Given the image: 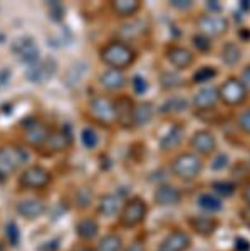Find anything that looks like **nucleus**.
Wrapping results in <instances>:
<instances>
[{"label": "nucleus", "mask_w": 250, "mask_h": 251, "mask_svg": "<svg viewBox=\"0 0 250 251\" xmlns=\"http://www.w3.org/2000/svg\"><path fill=\"white\" fill-rule=\"evenodd\" d=\"M126 251H146V248H144V245L141 241H133L126 248Z\"/></svg>", "instance_id": "43"}, {"label": "nucleus", "mask_w": 250, "mask_h": 251, "mask_svg": "<svg viewBox=\"0 0 250 251\" xmlns=\"http://www.w3.org/2000/svg\"><path fill=\"white\" fill-rule=\"evenodd\" d=\"M15 209L26 220H35V218H39L40 214L46 211V204L40 200H22L17 203Z\"/></svg>", "instance_id": "18"}, {"label": "nucleus", "mask_w": 250, "mask_h": 251, "mask_svg": "<svg viewBox=\"0 0 250 251\" xmlns=\"http://www.w3.org/2000/svg\"><path fill=\"white\" fill-rule=\"evenodd\" d=\"M116 107V123H119L123 127H131L133 126V112H135V104L130 97H119L114 100Z\"/></svg>", "instance_id": "15"}, {"label": "nucleus", "mask_w": 250, "mask_h": 251, "mask_svg": "<svg viewBox=\"0 0 250 251\" xmlns=\"http://www.w3.org/2000/svg\"><path fill=\"white\" fill-rule=\"evenodd\" d=\"M135 91L139 92V94L146 91V82H144L143 77H135Z\"/></svg>", "instance_id": "41"}, {"label": "nucleus", "mask_w": 250, "mask_h": 251, "mask_svg": "<svg viewBox=\"0 0 250 251\" xmlns=\"http://www.w3.org/2000/svg\"><path fill=\"white\" fill-rule=\"evenodd\" d=\"M192 240L185 231L181 229H175L161 241V245L158 246V251H187L190 248Z\"/></svg>", "instance_id": "12"}, {"label": "nucleus", "mask_w": 250, "mask_h": 251, "mask_svg": "<svg viewBox=\"0 0 250 251\" xmlns=\"http://www.w3.org/2000/svg\"><path fill=\"white\" fill-rule=\"evenodd\" d=\"M203 163L195 152H181L171 161V173L183 181H193L200 176Z\"/></svg>", "instance_id": "2"}, {"label": "nucleus", "mask_w": 250, "mask_h": 251, "mask_svg": "<svg viewBox=\"0 0 250 251\" xmlns=\"http://www.w3.org/2000/svg\"><path fill=\"white\" fill-rule=\"evenodd\" d=\"M49 129L46 127L42 123H37V121H32V123L27 126L26 129V141L30 146H35V148H42L44 143L49 137Z\"/></svg>", "instance_id": "16"}, {"label": "nucleus", "mask_w": 250, "mask_h": 251, "mask_svg": "<svg viewBox=\"0 0 250 251\" xmlns=\"http://www.w3.org/2000/svg\"><path fill=\"white\" fill-rule=\"evenodd\" d=\"M76 229H78V234L81 240L84 241H89L92 238H96V234H98V223L94 220H91V218H84V220H81L78 223V226H76Z\"/></svg>", "instance_id": "26"}, {"label": "nucleus", "mask_w": 250, "mask_h": 251, "mask_svg": "<svg viewBox=\"0 0 250 251\" xmlns=\"http://www.w3.org/2000/svg\"><path fill=\"white\" fill-rule=\"evenodd\" d=\"M101 86L108 91H119L126 86V75L123 71H116V69H108L106 72H103L99 77Z\"/></svg>", "instance_id": "19"}, {"label": "nucleus", "mask_w": 250, "mask_h": 251, "mask_svg": "<svg viewBox=\"0 0 250 251\" xmlns=\"http://www.w3.org/2000/svg\"><path fill=\"white\" fill-rule=\"evenodd\" d=\"M198 204L200 208H203L205 211H210V213L220 211L222 209V201L217 196H213V194H201L198 198Z\"/></svg>", "instance_id": "29"}, {"label": "nucleus", "mask_w": 250, "mask_h": 251, "mask_svg": "<svg viewBox=\"0 0 250 251\" xmlns=\"http://www.w3.org/2000/svg\"><path fill=\"white\" fill-rule=\"evenodd\" d=\"M235 246H237V250H239V251H250L249 241L244 240V238H239V240H237V243H235Z\"/></svg>", "instance_id": "42"}, {"label": "nucleus", "mask_w": 250, "mask_h": 251, "mask_svg": "<svg viewBox=\"0 0 250 251\" xmlns=\"http://www.w3.org/2000/svg\"><path fill=\"white\" fill-rule=\"evenodd\" d=\"M89 111L92 117L103 126H111L116 123V107L114 100H111L106 96H96L89 102Z\"/></svg>", "instance_id": "5"}, {"label": "nucleus", "mask_w": 250, "mask_h": 251, "mask_svg": "<svg viewBox=\"0 0 250 251\" xmlns=\"http://www.w3.org/2000/svg\"><path fill=\"white\" fill-rule=\"evenodd\" d=\"M51 183V173L46 168L32 166L20 176V186L27 189H42Z\"/></svg>", "instance_id": "8"}, {"label": "nucleus", "mask_w": 250, "mask_h": 251, "mask_svg": "<svg viewBox=\"0 0 250 251\" xmlns=\"http://www.w3.org/2000/svg\"><path fill=\"white\" fill-rule=\"evenodd\" d=\"M219 89L215 87H203L193 97V107L196 111H210L219 102Z\"/></svg>", "instance_id": "13"}, {"label": "nucleus", "mask_w": 250, "mask_h": 251, "mask_svg": "<svg viewBox=\"0 0 250 251\" xmlns=\"http://www.w3.org/2000/svg\"><path fill=\"white\" fill-rule=\"evenodd\" d=\"M54 71H56V62L52 59H46V60H37V62L30 64L26 75L32 82L42 84L52 77Z\"/></svg>", "instance_id": "10"}, {"label": "nucleus", "mask_w": 250, "mask_h": 251, "mask_svg": "<svg viewBox=\"0 0 250 251\" xmlns=\"http://www.w3.org/2000/svg\"><path fill=\"white\" fill-rule=\"evenodd\" d=\"M190 226L195 229V233L200 234V236H212V234L215 233L219 223L212 216H195L190 220Z\"/></svg>", "instance_id": "21"}, {"label": "nucleus", "mask_w": 250, "mask_h": 251, "mask_svg": "<svg viewBox=\"0 0 250 251\" xmlns=\"http://www.w3.org/2000/svg\"><path fill=\"white\" fill-rule=\"evenodd\" d=\"M215 191L222 194V196H230V194L235 193V184L232 183H227V181H220V183H215L213 184Z\"/></svg>", "instance_id": "37"}, {"label": "nucleus", "mask_w": 250, "mask_h": 251, "mask_svg": "<svg viewBox=\"0 0 250 251\" xmlns=\"http://www.w3.org/2000/svg\"><path fill=\"white\" fill-rule=\"evenodd\" d=\"M111 9L118 17H133L141 9V2L138 0H114L111 3Z\"/></svg>", "instance_id": "25"}, {"label": "nucleus", "mask_w": 250, "mask_h": 251, "mask_svg": "<svg viewBox=\"0 0 250 251\" xmlns=\"http://www.w3.org/2000/svg\"><path fill=\"white\" fill-rule=\"evenodd\" d=\"M242 218H244V221L247 223V225L250 226V208L247 209V211H244V213H242Z\"/></svg>", "instance_id": "46"}, {"label": "nucleus", "mask_w": 250, "mask_h": 251, "mask_svg": "<svg viewBox=\"0 0 250 251\" xmlns=\"http://www.w3.org/2000/svg\"><path fill=\"white\" fill-rule=\"evenodd\" d=\"M247 94L249 91L242 84V80L237 77H228L219 89L220 100L225 106H230V107H237L240 104H244L247 100Z\"/></svg>", "instance_id": "3"}, {"label": "nucleus", "mask_w": 250, "mask_h": 251, "mask_svg": "<svg viewBox=\"0 0 250 251\" xmlns=\"http://www.w3.org/2000/svg\"><path fill=\"white\" fill-rule=\"evenodd\" d=\"M121 248H123V240L116 233L106 234L98 243V251H121Z\"/></svg>", "instance_id": "28"}, {"label": "nucleus", "mask_w": 250, "mask_h": 251, "mask_svg": "<svg viewBox=\"0 0 250 251\" xmlns=\"http://www.w3.org/2000/svg\"><path fill=\"white\" fill-rule=\"evenodd\" d=\"M242 84L245 86L247 91H250V66L244 69V72H242Z\"/></svg>", "instance_id": "40"}, {"label": "nucleus", "mask_w": 250, "mask_h": 251, "mask_svg": "<svg viewBox=\"0 0 250 251\" xmlns=\"http://www.w3.org/2000/svg\"><path fill=\"white\" fill-rule=\"evenodd\" d=\"M198 29L207 37H220L227 34L228 20L220 14H205L198 19Z\"/></svg>", "instance_id": "7"}, {"label": "nucleus", "mask_w": 250, "mask_h": 251, "mask_svg": "<svg viewBox=\"0 0 250 251\" xmlns=\"http://www.w3.org/2000/svg\"><path fill=\"white\" fill-rule=\"evenodd\" d=\"M5 236L12 246H15L20 241V234H19V229H17V226H15V223H9V225H7Z\"/></svg>", "instance_id": "36"}, {"label": "nucleus", "mask_w": 250, "mask_h": 251, "mask_svg": "<svg viewBox=\"0 0 250 251\" xmlns=\"http://www.w3.org/2000/svg\"><path fill=\"white\" fill-rule=\"evenodd\" d=\"M193 46L198 49L200 52H208L212 49V42H210V39H208L207 35L198 34V35H195V37H193Z\"/></svg>", "instance_id": "35"}, {"label": "nucleus", "mask_w": 250, "mask_h": 251, "mask_svg": "<svg viewBox=\"0 0 250 251\" xmlns=\"http://www.w3.org/2000/svg\"><path fill=\"white\" fill-rule=\"evenodd\" d=\"M215 69L213 67H201L198 71L195 72V75H193V80H195L196 84H201V82H208V80H212L215 77Z\"/></svg>", "instance_id": "31"}, {"label": "nucleus", "mask_w": 250, "mask_h": 251, "mask_svg": "<svg viewBox=\"0 0 250 251\" xmlns=\"http://www.w3.org/2000/svg\"><path fill=\"white\" fill-rule=\"evenodd\" d=\"M99 143V137L98 134H96V131L94 129H91V127H86L83 131V144L86 146L87 149H94L96 146H98Z\"/></svg>", "instance_id": "32"}, {"label": "nucleus", "mask_w": 250, "mask_h": 251, "mask_svg": "<svg viewBox=\"0 0 250 251\" xmlns=\"http://www.w3.org/2000/svg\"><path fill=\"white\" fill-rule=\"evenodd\" d=\"M14 54L26 64H34L39 60V47L34 39L20 37L14 42Z\"/></svg>", "instance_id": "9"}, {"label": "nucleus", "mask_w": 250, "mask_h": 251, "mask_svg": "<svg viewBox=\"0 0 250 251\" xmlns=\"http://www.w3.org/2000/svg\"><path fill=\"white\" fill-rule=\"evenodd\" d=\"M170 5L178 10H187V9H190V7H193V2L192 0H170Z\"/></svg>", "instance_id": "39"}, {"label": "nucleus", "mask_w": 250, "mask_h": 251, "mask_svg": "<svg viewBox=\"0 0 250 251\" xmlns=\"http://www.w3.org/2000/svg\"><path fill=\"white\" fill-rule=\"evenodd\" d=\"M180 84H181V77L178 74H171V72H168V74L161 75V86L163 87L173 89V87H178Z\"/></svg>", "instance_id": "34"}, {"label": "nucleus", "mask_w": 250, "mask_h": 251, "mask_svg": "<svg viewBox=\"0 0 250 251\" xmlns=\"http://www.w3.org/2000/svg\"><path fill=\"white\" fill-rule=\"evenodd\" d=\"M155 116V106L151 102H141L135 106V112H133V126L135 127H143L146 126Z\"/></svg>", "instance_id": "22"}, {"label": "nucleus", "mask_w": 250, "mask_h": 251, "mask_svg": "<svg viewBox=\"0 0 250 251\" xmlns=\"http://www.w3.org/2000/svg\"><path fill=\"white\" fill-rule=\"evenodd\" d=\"M244 201L247 203V206L250 208V184L245 188V191H244Z\"/></svg>", "instance_id": "44"}, {"label": "nucleus", "mask_w": 250, "mask_h": 251, "mask_svg": "<svg viewBox=\"0 0 250 251\" xmlns=\"http://www.w3.org/2000/svg\"><path fill=\"white\" fill-rule=\"evenodd\" d=\"M181 201V193L175 186L161 184L155 191V203L160 206H175Z\"/></svg>", "instance_id": "17"}, {"label": "nucleus", "mask_w": 250, "mask_h": 251, "mask_svg": "<svg viewBox=\"0 0 250 251\" xmlns=\"http://www.w3.org/2000/svg\"><path fill=\"white\" fill-rule=\"evenodd\" d=\"M71 143H72V139L67 132L54 131V132H51L49 137H47V141L44 143L42 149H47V152H60V151H66Z\"/></svg>", "instance_id": "20"}, {"label": "nucleus", "mask_w": 250, "mask_h": 251, "mask_svg": "<svg viewBox=\"0 0 250 251\" xmlns=\"http://www.w3.org/2000/svg\"><path fill=\"white\" fill-rule=\"evenodd\" d=\"M26 159L27 154L22 148H0V181H3L20 164L26 163Z\"/></svg>", "instance_id": "6"}, {"label": "nucleus", "mask_w": 250, "mask_h": 251, "mask_svg": "<svg viewBox=\"0 0 250 251\" xmlns=\"http://www.w3.org/2000/svg\"><path fill=\"white\" fill-rule=\"evenodd\" d=\"M181 137H183V126H180V124L171 126L167 131V134L161 137L160 148L163 149V151H170V149L176 148V146L181 143Z\"/></svg>", "instance_id": "24"}, {"label": "nucleus", "mask_w": 250, "mask_h": 251, "mask_svg": "<svg viewBox=\"0 0 250 251\" xmlns=\"http://www.w3.org/2000/svg\"><path fill=\"white\" fill-rule=\"evenodd\" d=\"M148 214V206L141 198H131L121 208V225L124 228H136L144 221Z\"/></svg>", "instance_id": "4"}, {"label": "nucleus", "mask_w": 250, "mask_h": 251, "mask_svg": "<svg viewBox=\"0 0 250 251\" xmlns=\"http://www.w3.org/2000/svg\"><path fill=\"white\" fill-rule=\"evenodd\" d=\"M79 194H83V198L78 196V203H79V208H86V206L91 204V200H92V193L89 189H81Z\"/></svg>", "instance_id": "38"}, {"label": "nucleus", "mask_w": 250, "mask_h": 251, "mask_svg": "<svg viewBox=\"0 0 250 251\" xmlns=\"http://www.w3.org/2000/svg\"><path fill=\"white\" fill-rule=\"evenodd\" d=\"M101 60L116 71L131 67L136 60V52L124 42H110L101 50Z\"/></svg>", "instance_id": "1"}, {"label": "nucleus", "mask_w": 250, "mask_h": 251, "mask_svg": "<svg viewBox=\"0 0 250 251\" xmlns=\"http://www.w3.org/2000/svg\"><path fill=\"white\" fill-rule=\"evenodd\" d=\"M237 127L240 129L244 134H250V109L242 111L237 117Z\"/></svg>", "instance_id": "33"}, {"label": "nucleus", "mask_w": 250, "mask_h": 251, "mask_svg": "<svg viewBox=\"0 0 250 251\" xmlns=\"http://www.w3.org/2000/svg\"><path fill=\"white\" fill-rule=\"evenodd\" d=\"M167 57L170 60V64L173 67L180 69V71H183V69H188L193 64V54L188 49L185 47H180V46H171L168 47L167 50Z\"/></svg>", "instance_id": "14"}, {"label": "nucleus", "mask_w": 250, "mask_h": 251, "mask_svg": "<svg viewBox=\"0 0 250 251\" xmlns=\"http://www.w3.org/2000/svg\"><path fill=\"white\" fill-rule=\"evenodd\" d=\"M190 144L196 156H210L217 149V139L210 131H196L192 137Z\"/></svg>", "instance_id": "11"}, {"label": "nucleus", "mask_w": 250, "mask_h": 251, "mask_svg": "<svg viewBox=\"0 0 250 251\" xmlns=\"http://www.w3.org/2000/svg\"><path fill=\"white\" fill-rule=\"evenodd\" d=\"M72 251H94V250H92L89 245H79V246H76Z\"/></svg>", "instance_id": "45"}, {"label": "nucleus", "mask_w": 250, "mask_h": 251, "mask_svg": "<svg viewBox=\"0 0 250 251\" xmlns=\"http://www.w3.org/2000/svg\"><path fill=\"white\" fill-rule=\"evenodd\" d=\"M242 59V52L239 46H235V44L228 42L225 44L223 49H222V60H223L227 66H237V64L240 62Z\"/></svg>", "instance_id": "27"}, {"label": "nucleus", "mask_w": 250, "mask_h": 251, "mask_svg": "<svg viewBox=\"0 0 250 251\" xmlns=\"http://www.w3.org/2000/svg\"><path fill=\"white\" fill-rule=\"evenodd\" d=\"M185 107H187V100L183 99V97H171V99H168L167 102L161 106V112L163 114H167V112H181L185 111Z\"/></svg>", "instance_id": "30"}, {"label": "nucleus", "mask_w": 250, "mask_h": 251, "mask_svg": "<svg viewBox=\"0 0 250 251\" xmlns=\"http://www.w3.org/2000/svg\"><path fill=\"white\" fill-rule=\"evenodd\" d=\"M98 211L103 214V216L110 218L114 216V214L121 213V201L116 194H104V196L99 198V206Z\"/></svg>", "instance_id": "23"}]
</instances>
